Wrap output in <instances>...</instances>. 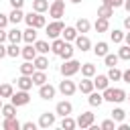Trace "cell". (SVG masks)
I'll list each match as a JSON object with an SVG mask.
<instances>
[{
  "instance_id": "6da1fadb",
  "label": "cell",
  "mask_w": 130,
  "mask_h": 130,
  "mask_svg": "<svg viewBox=\"0 0 130 130\" xmlns=\"http://www.w3.org/2000/svg\"><path fill=\"white\" fill-rule=\"evenodd\" d=\"M102 95H104V102H112V104H114V102H116V104H120V102H124V100L128 98V95H126V91H124L122 87H110V85L104 89V93H102Z\"/></svg>"
},
{
  "instance_id": "7a4b0ae2",
  "label": "cell",
  "mask_w": 130,
  "mask_h": 130,
  "mask_svg": "<svg viewBox=\"0 0 130 130\" xmlns=\"http://www.w3.org/2000/svg\"><path fill=\"white\" fill-rule=\"evenodd\" d=\"M24 22L28 26H35V28H45L47 26V20H45L43 12H35V10H30L28 14H24Z\"/></svg>"
},
{
  "instance_id": "3957f363",
  "label": "cell",
  "mask_w": 130,
  "mask_h": 130,
  "mask_svg": "<svg viewBox=\"0 0 130 130\" xmlns=\"http://www.w3.org/2000/svg\"><path fill=\"white\" fill-rule=\"evenodd\" d=\"M59 71H61V75H63V77H71V75H75V73H79V71H81V63H79L77 59H73V57H71V59H67V61L61 65V69H59Z\"/></svg>"
},
{
  "instance_id": "277c9868",
  "label": "cell",
  "mask_w": 130,
  "mask_h": 130,
  "mask_svg": "<svg viewBox=\"0 0 130 130\" xmlns=\"http://www.w3.org/2000/svg\"><path fill=\"white\" fill-rule=\"evenodd\" d=\"M63 28H65V24L61 22V18H57V20H53L51 24H47V26H45V30H47V37H49V39H57V37L63 32Z\"/></svg>"
},
{
  "instance_id": "5b68a950",
  "label": "cell",
  "mask_w": 130,
  "mask_h": 130,
  "mask_svg": "<svg viewBox=\"0 0 130 130\" xmlns=\"http://www.w3.org/2000/svg\"><path fill=\"white\" fill-rule=\"evenodd\" d=\"M63 14H65V2H63V0H53L51 6H49V16H53V18L57 20V18H61Z\"/></svg>"
},
{
  "instance_id": "8992f818",
  "label": "cell",
  "mask_w": 130,
  "mask_h": 130,
  "mask_svg": "<svg viewBox=\"0 0 130 130\" xmlns=\"http://www.w3.org/2000/svg\"><path fill=\"white\" fill-rule=\"evenodd\" d=\"M10 102H12L16 108H20V106H26V104L30 102V95H28V91H26V89H18L16 93H12Z\"/></svg>"
},
{
  "instance_id": "52a82bcc",
  "label": "cell",
  "mask_w": 130,
  "mask_h": 130,
  "mask_svg": "<svg viewBox=\"0 0 130 130\" xmlns=\"http://www.w3.org/2000/svg\"><path fill=\"white\" fill-rule=\"evenodd\" d=\"M59 91L69 98V95H73V93L77 91V85H75V81H71L69 77H65L63 81H59Z\"/></svg>"
},
{
  "instance_id": "ba28073f",
  "label": "cell",
  "mask_w": 130,
  "mask_h": 130,
  "mask_svg": "<svg viewBox=\"0 0 130 130\" xmlns=\"http://www.w3.org/2000/svg\"><path fill=\"white\" fill-rule=\"evenodd\" d=\"M55 91H57V89H55L49 81L43 83V85H39V98H41V100H53V98H55Z\"/></svg>"
},
{
  "instance_id": "9c48e42d",
  "label": "cell",
  "mask_w": 130,
  "mask_h": 130,
  "mask_svg": "<svg viewBox=\"0 0 130 130\" xmlns=\"http://www.w3.org/2000/svg\"><path fill=\"white\" fill-rule=\"evenodd\" d=\"M93 120H95V118H93V114H91V112H81V114L77 116V120H75V122H77V126L83 130V128H89V126L93 124Z\"/></svg>"
},
{
  "instance_id": "30bf717a",
  "label": "cell",
  "mask_w": 130,
  "mask_h": 130,
  "mask_svg": "<svg viewBox=\"0 0 130 130\" xmlns=\"http://www.w3.org/2000/svg\"><path fill=\"white\" fill-rule=\"evenodd\" d=\"M77 89H79L81 93H87V95H89V93L95 89V85H93V79H91V77H83V79L79 81Z\"/></svg>"
},
{
  "instance_id": "8fae6325",
  "label": "cell",
  "mask_w": 130,
  "mask_h": 130,
  "mask_svg": "<svg viewBox=\"0 0 130 130\" xmlns=\"http://www.w3.org/2000/svg\"><path fill=\"white\" fill-rule=\"evenodd\" d=\"M37 124H39L41 128H51V126L55 124V114H51V112H43Z\"/></svg>"
},
{
  "instance_id": "7c38bea8",
  "label": "cell",
  "mask_w": 130,
  "mask_h": 130,
  "mask_svg": "<svg viewBox=\"0 0 130 130\" xmlns=\"http://www.w3.org/2000/svg\"><path fill=\"white\" fill-rule=\"evenodd\" d=\"M16 85H18V89H30L32 85H35V81H32V75H22L20 73V77L16 79Z\"/></svg>"
},
{
  "instance_id": "4fadbf2b",
  "label": "cell",
  "mask_w": 130,
  "mask_h": 130,
  "mask_svg": "<svg viewBox=\"0 0 130 130\" xmlns=\"http://www.w3.org/2000/svg\"><path fill=\"white\" fill-rule=\"evenodd\" d=\"M55 112H57L59 116H71V112H73V106H71V102L63 100V102H59V104H57Z\"/></svg>"
},
{
  "instance_id": "5bb4252c",
  "label": "cell",
  "mask_w": 130,
  "mask_h": 130,
  "mask_svg": "<svg viewBox=\"0 0 130 130\" xmlns=\"http://www.w3.org/2000/svg\"><path fill=\"white\" fill-rule=\"evenodd\" d=\"M75 47H77L79 51H89V49H91V41H89V37H85V35H77V39H75Z\"/></svg>"
},
{
  "instance_id": "9a60e30c",
  "label": "cell",
  "mask_w": 130,
  "mask_h": 130,
  "mask_svg": "<svg viewBox=\"0 0 130 130\" xmlns=\"http://www.w3.org/2000/svg\"><path fill=\"white\" fill-rule=\"evenodd\" d=\"M20 55L24 57V61H35V57H37V49H35V43H26V47L20 51Z\"/></svg>"
},
{
  "instance_id": "2e32d148",
  "label": "cell",
  "mask_w": 130,
  "mask_h": 130,
  "mask_svg": "<svg viewBox=\"0 0 130 130\" xmlns=\"http://www.w3.org/2000/svg\"><path fill=\"white\" fill-rule=\"evenodd\" d=\"M93 28H95V32H108L110 30V18L98 16V20L93 22Z\"/></svg>"
},
{
  "instance_id": "e0dca14e",
  "label": "cell",
  "mask_w": 130,
  "mask_h": 130,
  "mask_svg": "<svg viewBox=\"0 0 130 130\" xmlns=\"http://www.w3.org/2000/svg\"><path fill=\"white\" fill-rule=\"evenodd\" d=\"M2 128H4V130H20L22 124H20V122L16 120V116H14V118H4V120H2Z\"/></svg>"
},
{
  "instance_id": "ac0fdd59",
  "label": "cell",
  "mask_w": 130,
  "mask_h": 130,
  "mask_svg": "<svg viewBox=\"0 0 130 130\" xmlns=\"http://www.w3.org/2000/svg\"><path fill=\"white\" fill-rule=\"evenodd\" d=\"M93 85H95V89L104 91V89L110 85V77H108V75H95V79H93Z\"/></svg>"
},
{
  "instance_id": "d6986e66",
  "label": "cell",
  "mask_w": 130,
  "mask_h": 130,
  "mask_svg": "<svg viewBox=\"0 0 130 130\" xmlns=\"http://www.w3.org/2000/svg\"><path fill=\"white\" fill-rule=\"evenodd\" d=\"M87 102H89V106H93V108L98 106V108H100V106L104 104V95L100 93V89H98V91L93 89V91L89 93V98H87Z\"/></svg>"
},
{
  "instance_id": "ffe728a7",
  "label": "cell",
  "mask_w": 130,
  "mask_h": 130,
  "mask_svg": "<svg viewBox=\"0 0 130 130\" xmlns=\"http://www.w3.org/2000/svg\"><path fill=\"white\" fill-rule=\"evenodd\" d=\"M108 51H110V45H108L106 41H100V43H95V47H93V53H95L98 57H106Z\"/></svg>"
},
{
  "instance_id": "44dd1931",
  "label": "cell",
  "mask_w": 130,
  "mask_h": 130,
  "mask_svg": "<svg viewBox=\"0 0 130 130\" xmlns=\"http://www.w3.org/2000/svg\"><path fill=\"white\" fill-rule=\"evenodd\" d=\"M75 28H77V32L85 35V32H89V28H91V22H89L87 18H79V20L75 22Z\"/></svg>"
},
{
  "instance_id": "7402d4cb",
  "label": "cell",
  "mask_w": 130,
  "mask_h": 130,
  "mask_svg": "<svg viewBox=\"0 0 130 130\" xmlns=\"http://www.w3.org/2000/svg\"><path fill=\"white\" fill-rule=\"evenodd\" d=\"M61 35H63V39H65V41H69V43H71V41H75V39H77V35H79V32H77V28H75V26H65Z\"/></svg>"
},
{
  "instance_id": "603a6c76",
  "label": "cell",
  "mask_w": 130,
  "mask_h": 130,
  "mask_svg": "<svg viewBox=\"0 0 130 130\" xmlns=\"http://www.w3.org/2000/svg\"><path fill=\"white\" fill-rule=\"evenodd\" d=\"M22 41L24 43H35L37 41V28L35 26H28L26 30H22Z\"/></svg>"
},
{
  "instance_id": "cb8c5ba5",
  "label": "cell",
  "mask_w": 130,
  "mask_h": 130,
  "mask_svg": "<svg viewBox=\"0 0 130 130\" xmlns=\"http://www.w3.org/2000/svg\"><path fill=\"white\" fill-rule=\"evenodd\" d=\"M32 81H35V85H43V83H47L49 79H47V73H45L43 69H35V73H32Z\"/></svg>"
},
{
  "instance_id": "d4e9b609",
  "label": "cell",
  "mask_w": 130,
  "mask_h": 130,
  "mask_svg": "<svg viewBox=\"0 0 130 130\" xmlns=\"http://www.w3.org/2000/svg\"><path fill=\"white\" fill-rule=\"evenodd\" d=\"M8 18H10L12 24H18L20 20H24V12H22L20 8H12V12L8 14Z\"/></svg>"
},
{
  "instance_id": "484cf974",
  "label": "cell",
  "mask_w": 130,
  "mask_h": 130,
  "mask_svg": "<svg viewBox=\"0 0 130 130\" xmlns=\"http://www.w3.org/2000/svg\"><path fill=\"white\" fill-rule=\"evenodd\" d=\"M0 112H2L4 118H14V116H16V106H14L12 102H10V104H4Z\"/></svg>"
},
{
  "instance_id": "4316f807",
  "label": "cell",
  "mask_w": 130,
  "mask_h": 130,
  "mask_svg": "<svg viewBox=\"0 0 130 130\" xmlns=\"http://www.w3.org/2000/svg\"><path fill=\"white\" fill-rule=\"evenodd\" d=\"M49 0H32V10L35 12H47L49 10Z\"/></svg>"
},
{
  "instance_id": "83f0119b",
  "label": "cell",
  "mask_w": 130,
  "mask_h": 130,
  "mask_svg": "<svg viewBox=\"0 0 130 130\" xmlns=\"http://www.w3.org/2000/svg\"><path fill=\"white\" fill-rule=\"evenodd\" d=\"M98 16H102V18H112V16H114V8L108 6V4H102V6L98 8Z\"/></svg>"
},
{
  "instance_id": "f1b7e54d",
  "label": "cell",
  "mask_w": 130,
  "mask_h": 130,
  "mask_svg": "<svg viewBox=\"0 0 130 130\" xmlns=\"http://www.w3.org/2000/svg\"><path fill=\"white\" fill-rule=\"evenodd\" d=\"M73 51H75V49H73V45H71L69 41H65V47H63V51L59 53V57L67 61V59H71V57H73Z\"/></svg>"
},
{
  "instance_id": "f546056e",
  "label": "cell",
  "mask_w": 130,
  "mask_h": 130,
  "mask_svg": "<svg viewBox=\"0 0 130 130\" xmlns=\"http://www.w3.org/2000/svg\"><path fill=\"white\" fill-rule=\"evenodd\" d=\"M95 71H98V69H95L93 63H83V65H81V75H83V77H93Z\"/></svg>"
},
{
  "instance_id": "4dcf8cb0",
  "label": "cell",
  "mask_w": 130,
  "mask_h": 130,
  "mask_svg": "<svg viewBox=\"0 0 130 130\" xmlns=\"http://www.w3.org/2000/svg\"><path fill=\"white\" fill-rule=\"evenodd\" d=\"M63 47H65V39H53V43H51V51L55 53V55H59L61 51H63Z\"/></svg>"
},
{
  "instance_id": "1f68e13d",
  "label": "cell",
  "mask_w": 130,
  "mask_h": 130,
  "mask_svg": "<svg viewBox=\"0 0 130 130\" xmlns=\"http://www.w3.org/2000/svg\"><path fill=\"white\" fill-rule=\"evenodd\" d=\"M32 63H35V67H37V69H43V71H45V69L49 67V59H47L45 55H37Z\"/></svg>"
},
{
  "instance_id": "d6a6232c",
  "label": "cell",
  "mask_w": 130,
  "mask_h": 130,
  "mask_svg": "<svg viewBox=\"0 0 130 130\" xmlns=\"http://www.w3.org/2000/svg\"><path fill=\"white\" fill-rule=\"evenodd\" d=\"M35 49H37V53L45 55V53H49V51H51V45H49L47 41H35Z\"/></svg>"
},
{
  "instance_id": "836d02e7",
  "label": "cell",
  "mask_w": 130,
  "mask_h": 130,
  "mask_svg": "<svg viewBox=\"0 0 130 130\" xmlns=\"http://www.w3.org/2000/svg\"><path fill=\"white\" fill-rule=\"evenodd\" d=\"M35 69H37V67H35L32 61H24V63L20 65V73H22V75H32Z\"/></svg>"
},
{
  "instance_id": "e575fe53",
  "label": "cell",
  "mask_w": 130,
  "mask_h": 130,
  "mask_svg": "<svg viewBox=\"0 0 130 130\" xmlns=\"http://www.w3.org/2000/svg\"><path fill=\"white\" fill-rule=\"evenodd\" d=\"M77 126V122L71 118V116H63V120H61V128L63 130H73Z\"/></svg>"
},
{
  "instance_id": "d590c367",
  "label": "cell",
  "mask_w": 130,
  "mask_h": 130,
  "mask_svg": "<svg viewBox=\"0 0 130 130\" xmlns=\"http://www.w3.org/2000/svg\"><path fill=\"white\" fill-rule=\"evenodd\" d=\"M8 41H10V43H18V41H22V30H18L16 26H14L12 30H8Z\"/></svg>"
},
{
  "instance_id": "8d00e7d4",
  "label": "cell",
  "mask_w": 130,
  "mask_h": 130,
  "mask_svg": "<svg viewBox=\"0 0 130 130\" xmlns=\"http://www.w3.org/2000/svg\"><path fill=\"white\" fill-rule=\"evenodd\" d=\"M20 51H22V49L18 47V43H10V45L6 47V53H8V57H14V59L20 55Z\"/></svg>"
},
{
  "instance_id": "74e56055",
  "label": "cell",
  "mask_w": 130,
  "mask_h": 130,
  "mask_svg": "<svg viewBox=\"0 0 130 130\" xmlns=\"http://www.w3.org/2000/svg\"><path fill=\"white\" fill-rule=\"evenodd\" d=\"M104 61H106V65H108V67H116V65H118V61H120V57H118L116 53H108V55L104 57Z\"/></svg>"
},
{
  "instance_id": "f35d334b",
  "label": "cell",
  "mask_w": 130,
  "mask_h": 130,
  "mask_svg": "<svg viewBox=\"0 0 130 130\" xmlns=\"http://www.w3.org/2000/svg\"><path fill=\"white\" fill-rule=\"evenodd\" d=\"M12 93H14V89H12L10 83H2L0 85V98H12Z\"/></svg>"
},
{
  "instance_id": "ab89813d",
  "label": "cell",
  "mask_w": 130,
  "mask_h": 130,
  "mask_svg": "<svg viewBox=\"0 0 130 130\" xmlns=\"http://www.w3.org/2000/svg\"><path fill=\"white\" fill-rule=\"evenodd\" d=\"M118 57H120L122 61H130V45H122V47L118 49Z\"/></svg>"
},
{
  "instance_id": "60d3db41",
  "label": "cell",
  "mask_w": 130,
  "mask_h": 130,
  "mask_svg": "<svg viewBox=\"0 0 130 130\" xmlns=\"http://www.w3.org/2000/svg\"><path fill=\"white\" fill-rule=\"evenodd\" d=\"M108 77H110V81H120V79H122V71H120L118 67H110Z\"/></svg>"
},
{
  "instance_id": "b9f144b4",
  "label": "cell",
  "mask_w": 130,
  "mask_h": 130,
  "mask_svg": "<svg viewBox=\"0 0 130 130\" xmlns=\"http://www.w3.org/2000/svg\"><path fill=\"white\" fill-rule=\"evenodd\" d=\"M110 114H112V118H114L116 122H124V118H126V112H124L122 108H114Z\"/></svg>"
},
{
  "instance_id": "7bdbcfd3",
  "label": "cell",
  "mask_w": 130,
  "mask_h": 130,
  "mask_svg": "<svg viewBox=\"0 0 130 130\" xmlns=\"http://www.w3.org/2000/svg\"><path fill=\"white\" fill-rule=\"evenodd\" d=\"M110 39H112V43H122V41H124V32H122L120 28H114V30L110 32Z\"/></svg>"
},
{
  "instance_id": "ee69618b",
  "label": "cell",
  "mask_w": 130,
  "mask_h": 130,
  "mask_svg": "<svg viewBox=\"0 0 130 130\" xmlns=\"http://www.w3.org/2000/svg\"><path fill=\"white\" fill-rule=\"evenodd\" d=\"M100 128H104V130H116V120L112 118V120H104L102 124H100Z\"/></svg>"
},
{
  "instance_id": "f6af8a7d",
  "label": "cell",
  "mask_w": 130,
  "mask_h": 130,
  "mask_svg": "<svg viewBox=\"0 0 130 130\" xmlns=\"http://www.w3.org/2000/svg\"><path fill=\"white\" fill-rule=\"evenodd\" d=\"M104 4H108L112 8H120V6H124V0H104Z\"/></svg>"
},
{
  "instance_id": "bcb514c9",
  "label": "cell",
  "mask_w": 130,
  "mask_h": 130,
  "mask_svg": "<svg viewBox=\"0 0 130 130\" xmlns=\"http://www.w3.org/2000/svg\"><path fill=\"white\" fill-rule=\"evenodd\" d=\"M8 22H10V18H8L6 14H2V12H0V28H6V24H8Z\"/></svg>"
},
{
  "instance_id": "7dc6e473",
  "label": "cell",
  "mask_w": 130,
  "mask_h": 130,
  "mask_svg": "<svg viewBox=\"0 0 130 130\" xmlns=\"http://www.w3.org/2000/svg\"><path fill=\"white\" fill-rule=\"evenodd\" d=\"M37 126H39V124H35V122H30V120H28V122H24V124H22V130H35Z\"/></svg>"
},
{
  "instance_id": "c3c4849f",
  "label": "cell",
  "mask_w": 130,
  "mask_h": 130,
  "mask_svg": "<svg viewBox=\"0 0 130 130\" xmlns=\"http://www.w3.org/2000/svg\"><path fill=\"white\" fill-rule=\"evenodd\" d=\"M22 4H24V0H10L12 8H22Z\"/></svg>"
},
{
  "instance_id": "681fc988",
  "label": "cell",
  "mask_w": 130,
  "mask_h": 130,
  "mask_svg": "<svg viewBox=\"0 0 130 130\" xmlns=\"http://www.w3.org/2000/svg\"><path fill=\"white\" fill-rule=\"evenodd\" d=\"M122 81H126V83H130V67H128L126 71H122Z\"/></svg>"
},
{
  "instance_id": "f907efd6",
  "label": "cell",
  "mask_w": 130,
  "mask_h": 130,
  "mask_svg": "<svg viewBox=\"0 0 130 130\" xmlns=\"http://www.w3.org/2000/svg\"><path fill=\"white\" fill-rule=\"evenodd\" d=\"M6 39H8V32H6L4 28H0V43H4Z\"/></svg>"
},
{
  "instance_id": "816d5d0a",
  "label": "cell",
  "mask_w": 130,
  "mask_h": 130,
  "mask_svg": "<svg viewBox=\"0 0 130 130\" xmlns=\"http://www.w3.org/2000/svg\"><path fill=\"white\" fill-rule=\"evenodd\" d=\"M6 55H8V53H6V47L0 43V59H2V57H6Z\"/></svg>"
},
{
  "instance_id": "f5cc1de1",
  "label": "cell",
  "mask_w": 130,
  "mask_h": 130,
  "mask_svg": "<svg viewBox=\"0 0 130 130\" xmlns=\"http://www.w3.org/2000/svg\"><path fill=\"white\" fill-rule=\"evenodd\" d=\"M124 28H126V30H130V14L124 18Z\"/></svg>"
},
{
  "instance_id": "db71d44e",
  "label": "cell",
  "mask_w": 130,
  "mask_h": 130,
  "mask_svg": "<svg viewBox=\"0 0 130 130\" xmlns=\"http://www.w3.org/2000/svg\"><path fill=\"white\" fill-rule=\"evenodd\" d=\"M118 128H120V130H130V126H128V124H124V122H120V126H118Z\"/></svg>"
},
{
  "instance_id": "11a10c76",
  "label": "cell",
  "mask_w": 130,
  "mask_h": 130,
  "mask_svg": "<svg viewBox=\"0 0 130 130\" xmlns=\"http://www.w3.org/2000/svg\"><path fill=\"white\" fill-rule=\"evenodd\" d=\"M124 8L128 10V14H130V0H124Z\"/></svg>"
},
{
  "instance_id": "9f6ffc18",
  "label": "cell",
  "mask_w": 130,
  "mask_h": 130,
  "mask_svg": "<svg viewBox=\"0 0 130 130\" xmlns=\"http://www.w3.org/2000/svg\"><path fill=\"white\" fill-rule=\"evenodd\" d=\"M124 41H126V45H130V30L124 35Z\"/></svg>"
},
{
  "instance_id": "6f0895ef",
  "label": "cell",
  "mask_w": 130,
  "mask_h": 130,
  "mask_svg": "<svg viewBox=\"0 0 130 130\" xmlns=\"http://www.w3.org/2000/svg\"><path fill=\"white\" fill-rule=\"evenodd\" d=\"M71 2H73V4H79V2H81V0H71Z\"/></svg>"
},
{
  "instance_id": "680465c9",
  "label": "cell",
  "mask_w": 130,
  "mask_h": 130,
  "mask_svg": "<svg viewBox=\"0 0 130 130\" xmlns=\"http://www.w3.org/2000/svg\"><path fill=\"white\" fill-rule=\"evenodd\" d=\"M2 106H4V104H2V98H0V110H2Z\"/></svg>"
},
{
  "instance_id": "91938a15",
  "label": "cell",
  "mask_w": 130,
  "mask_h": 130,
  "mask_svg": "<svg viewBox=\"0 0 130 130\" xmlns=\"http://www.w3.org/2000/svg\"><path fill=\"white\" fill-rule=\"evenodd\" d=\"M0 126H2V120H0Z\"/></svg>"
},
{
  "instance_id": "94428289",
  "label": "cell",
  "mask_w": 130,
  "mask_h": 130,
  "mask_svg": "<svg viewBox=\"0 0 130 130\" xmlns=\"http://www.w3.org/2000/svg\"><path fill=\"white\" fill-rule=\"evenodd\" d=\"M126 100H130V95H128V98H126Z\"/></svg>"
}]
</instances>
